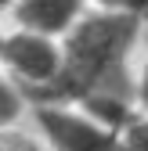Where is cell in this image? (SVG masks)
I'll use <instances>...</instances> for the list:
<instances>
[{
  "label": "cell",
  "instance_id": "cell-3",
  "mask_svg": "<svg viewBox=\"0 0 148 151\" xmlns=\"http://www.w3.org/2000/svg\"><path fill=\"white\" fill-rule=\"evenodd\" d=\"M4 61L29 83L33 97H40L44 90H51L62 76L65 65V50H58L51 43V36L40 32H18L4 43Z\"/></svg>",
  "mask_w": 148,
  "mask_h": 151
},
{
  "label": "cell",
  "instance_id": "cell-6",
  "mask_svg": "<svg viewBox=\"0 0 148 151\" xmlns=\"http://www.w3.org/2000/svg\"><path fill=\"white\" fill-rule=\"evenodd\" d=\"M119 137H123V151H148V111H137Z\"/></svg>",
  "mask_w": 148,
  "mask_h": 151
},
{
  "label": "cell",
  "instance_id": "cell-11",
  "mask_svg": "<svg viewBox=\"0 0 148 151\" xmlns=\"http://www.w3.org/2000/svg\"><path fill=\"white\" fill-rule=\"evenodd\" d=\"M4 4H7V0H0V7H4Z\"/></svg>",
  "mask_w": 148,
  "mask_h": 151
},
{
  "label": "cell",
  "instance_id": "cell-1",
  "mask_svg": "<svg viewBox=\"0 0 148 151\" xmlns=\"http://www.w3.org/2000/svg\"><path fill=\"white\" fill-rule=\"evenodd\" d=\"M144 18L98 11L69 32L65 43V65L51 90L40 97L51 101H80L87 115L98 122L126 129L137 115L134 101V68H137V47H141Z\"/></svg>",
  "mask_w": 148,
  "mask_h": 151
},
{
  "label": "cell",
  "instance_id": "cell-10",
  "mask_svg": "<svg viewBox=\"0 0 148 151\" xmlns=\"http://www.w3.org/2000/svg\"><path fill=\"white\" fill-rule=\"evenodd\" d=\"M22 151H40V147H33V144H22Z\"/></svg>",
  "mask_w": 148,
  "mask_h": 151
},
{
  "label": "cell",
  "instance_id": "cell-9",
  "mask_svg": "<svg viewBox=\"0 0 148 151\" xmlns=\"http://www.w3.org/2000/svg\"><path fill=\"white\" fill-rule=\"evenodd\" d=\"M0 151H22V144H15V147L11 144H0Z\"/></svg>",
  "mask_w": 148,
  "mask_h": 151
},
{
  "label": "cell",
  "instance_id": "cell-5",
  "mask_svg": "<svg viewBox=\"0 0 148 151\" xmlns=\"http://www.w3.org/2000/svg\"><path fill=\"white\" fill-rule=\"evenodd\" d=\"M134 101H137V111H148V22H144L141 47H137V68H134Z\"/></svg>",
  "mask_w": 148,
  "mask_h": 151
},
{
  "label": "cell",
  "instance_id": "cell-7",
  "mask_svg": "<svg viewBox=\"0 0 148 151\" xmlns=\"http://www.w3.org/2000/svg\"><path fill=\"white\" fill-rule=\"evenodd\" d=\"M101 11H116V14H134L148 22V0H98Z\"/></svg>",
  "mask_w": 148,
  "mask_h": 151
},
{
  "label": "cell",
  "instance_id": "cell-8",
  "mask_svg": "<svg viewBox=\"0 0 148 151\" xmlns=\"http://www.w3.org/2000/svg\"><path fill=\"white\" fill-rule=\"evenodd\" d=\"M18 111H22V101H18V93L0 79V126L4 122H15L18 119Z\"/></svg>",
  "mask_w": 148,
  "mask_h": 151
},
{
  "label": "cell",
  "instance_id": "cell-2",
  "mask_svg": "<svg viewBox=\"0 0 148 151\" xmlns=\"http://www.w3.org/2000/svg\"><path fill=\"white\" fill-rule=\"evenodd\" d=\"M36 126L51 151H123L119 129L98 122L87 111H72L62 104H40L36 108Z\"/></svg>",
  "mask_w": 148,
  "mask_h": 151
},
{
  "label": "cell",
  "instance_id": "cell-4",
  "mask_svg": "<svg viewBox=\"0 0 148 151\" xmlns=\"http://www.w3.org/2000/svg\"><path fill=\"white\" fill-rule=\"evenodd\" d=\"M15 14L25 25V32H72L83 22V0H18Z\"/></svg>",
  "mask_w": 148,
  "mask_h": 151
}]
</instances>
